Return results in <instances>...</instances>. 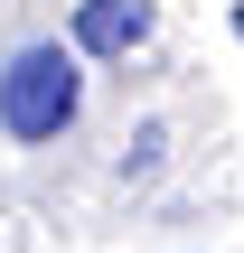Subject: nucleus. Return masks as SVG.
<instances>
[{
    "instance_id": "f03ea898",
    "label": "nucleus",
    "mask_w": 244,
    "mask_h": 253,
    "mask_svg": "<svg viewBox=\"0 0 244 253\" xmlns=\"http://www.w3.org/2000/svg\"><path fill=\"white\" fill-rule=\"evenodd\" d=\"M150 38V0H85L75 9V47L85 56H132Z\"/></svg>"
},
{
    "instance_id": "f257e3e1",
    "label": "nucleus",
    "mask_w": 244,
    "mask_h": 253,
    "mask_svg": "<svg viewBox=\"0 0 244 253\" xmlns=\"http://www.w3.org/2000/svg\"><path fill=\"white\" fill-rule=\"evenodd\" d=\"M75 103H85V75H75V56L56 38H38V47H19L0 66V131L9 141H56L75 122Z\"/></svg>"
},
{
    "instance_id": "7ed1b4c3",
    "label": "nucleus",
    "mask_w": 244,
    "mask_h": 253,
    "mask_svg": "<svg viewBox=\"0 0 244 253\" xmlns=\"http://www.w3.org/2000/svg\"><path fill=\"white\" fill-rule=\"evenodd\" d=\"M235 38H244V9H235Z\"/></svg>"
}]
</instances>
